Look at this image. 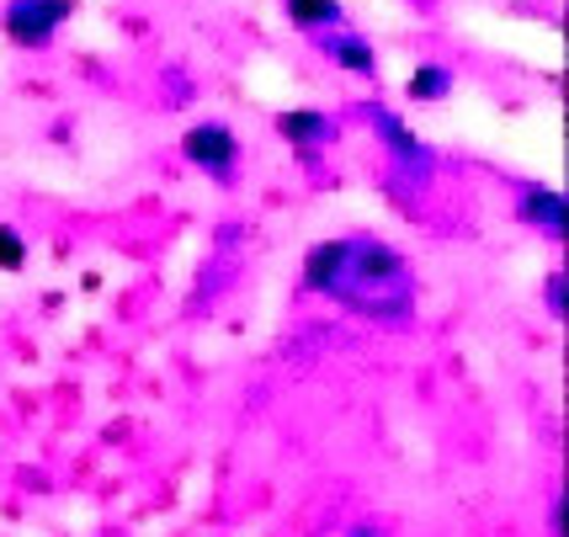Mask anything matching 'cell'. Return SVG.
<instances>
[{"label":"cell","mask_w":569,"mask_h":537,"mask_svg":"<svg viewBox=\"0 0 569 537\" xmlns=\"http://www.w3.org/2000/svg\"><path fill=\"white\" fill-rule=\"evenodd\" d=\"M303 288L347 304L372 325H410L416 319V261L378 235H341L303 250Z\"/></svg>","instance_id":"1"},{"label":"cell","mask_w":569,"mask_h":537,"mask_svg":"<svg viewBox=\"0 0 569 537\" xmlns=\"http://www.w3.org/2000/svg\"><path fill=\"white\" fill-rule=\"evenodd\" d=\"M74 17V0H6L0 6V32L17 49H49Z\"/></svg>","instance_id":"2"},{"label":"cell","mask_w":569,"mask_h":537,"mask_svg":"<svg viewBox=\"0 0 569 537\" xmlns=\"http://www.w3.org/2000/svg\"><path fill=\"white\" fill-rule=\"evenodd\" d=\"M181 155H187L202 176H213L219 187H229L234 171H240V133H234L229 122H219V118L192 122V128L181 133Z\"/></svg>","instance_id":"3"},{"label":"cell","mask_w":569,"mask_h":537,"mask_svg":"<svg viewBox=\"0 0 569 537\" xmlns=\"http://www.w3.org/2000/svg\"><path fill=\"white\" fill-rule=\"evenodd\" d=\"M368 118H372V128H378L383 149H389V160H395L410 181H431V176H437V155H431V145H426L410 122L399 118L395 107H372Z\"/></svg>","instance_id":"4"},{"label":"cell","mask_w":569,"mask_h":537,"mask_svg":"<svg viewBox=\"0 0 569 537\" xmlns=\"http://www.w3.org/2000/svg\"><path fill=\"white\" fill-rule=\"evenodd\" d=\"M517 219L543 229L548 240H565L569 229V213H565V192L548 187V181H521L517 187Z\"/></svg>","instance_id":"5"},{"label":"cell","mask_w":569,"mask_h":537,"mask_svg":"<svg viewBox=\"0 0 569 537\" xmlns=\"http://www.w3.org/2000/svg\"><path fill=\"white\" fill-rule=\"evenodd\" d=\"M320 53L336 64V70L347 74H378V49H372V38H362L357 27H336V32H320L315 38Z\"/></svg>","instance_id":"6"},{"label":"cell","mask_w":569,"mask_h":537,"mask_svg":"<svg viewBox=\"0 0 569 537\" xmlns=\"http://www.w3.org/2000/svg\"><path fill=\"white\" fill-rule=\"evenodd\" d=\"M277 133L298 149H325L336 139V118L325 107H288V112H277Z\"/></svg>","instance_id":"7"},{"label":"cell","mask_w":569,"mask_h":537,"mask_svg":"<svg viewBox=\"0 0 569 537\" xmlns=\"http://www.w3.org/2000/svg\"><path fill=\"white\" fill-rule=\"evenodd\" d=\"M452 86H458V74L447 70L442 59H421L410 80H405V101H416V107H437V101L452 97Z\"/></svg>","instance_id":"8"},{"label":"cell","mask_w":569,"mask_h":537,"mask_svg":"<svg viewBox=\"0 0 569 537\" xmlns=\"http://www.w3.org/2000/svg\"><path fill=\"white\" fill-rule=\"evenodd\" d=\"M282 11H288V22H293L298 32H309V38L347 27V6H341V0H282Z\"/></svg>","instance_id":"9"},{"label":"cell","mask_w":569,"mask_h":537,"mask_svg":"<svg viewBox=\"0 0 569 537\" xmlns=\"http://www.w3.org/2000/svg\"><path fill=\"white\" fill-rule=\"evenodd\" d=\"M27 267V240L17 223H0V271H22Z\"/></svg>","instance_id":"10"},{"label":"cell","mask_w":569,"mask_h":537,"mask_svg":"<svg viewBox=\"0 0 569 537\" xmlns=\"http://www.w3.org/2000/svg\"><path fill=\"white\" fill-rule=\"evenodd\" d=\"M565 271H553V277H548V288H543V298H548V315L553 319H565Z\"/></svg>","instance_id":"11"},{"label":"cell","mask_w":569,"mask_h":537,"mask_svg":"<svg viewBox=\"0 0 569 537\" xmlns=\"http://www.w3.org/2000/svg\"><path fill=\"white\" fill-rule=\"evenodd\" d=\"M351 537H383V527H378V521H362V527H351Z\"/></svg>","instance_id":"12"}]
</instances>
